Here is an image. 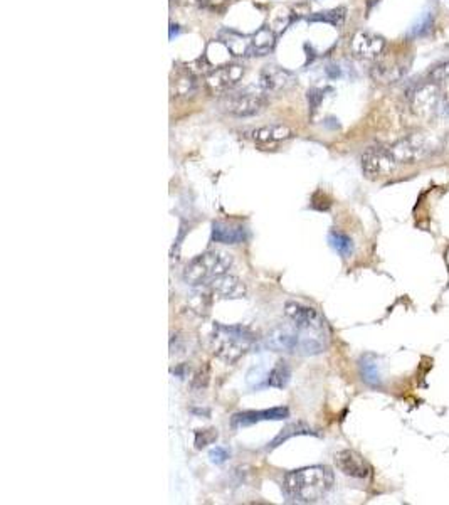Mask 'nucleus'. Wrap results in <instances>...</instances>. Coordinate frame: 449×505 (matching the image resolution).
I'll list each match as a JSON object with an SVG mask.
<instances>
[{"label":"nucleus","mask_w":449,"mask_h":505,"mask_svg":"<svg viewBox=\"0 0 449 505\" xmlns=\"http://www.w3.org/2000/svg\"><path fill=\"white\" fill-rule=\"evenodd\" d=\"M283 492L296 504H317L324 500L333 487V473L328 467L313 465L288 471L283 477Z\"/></svg>","instance_id":"1"},{"label":"nucleus","mask_w":449,"mask_h":505,"mask_svg":"<svg viewBox=\"0 0 449 505\" xmlns=\"http://www.w3.org/2000/svg\"><path fill=\"white\" fill-rule=\"evenodd\" d=\"M232 266V256L229 252L209 250L197 255L185 265L182 278L191 287H209L213 281L228 274Z\"/></svg>","instance_id":"2"},{"label":"nucleus","mask_w":449,"mask_h":505,"mask_svg":"<svg viewBox=\"0 0 449 505\" xmlns=\"http://www.w3.org/2000/svg\"><path fill=\"white\" fill-rule=\"evenodd\" d=\"M214 332H216V339L219 342L216 355L226 364H234L239 361L250 351L251 344L256 340L254 333L247 327L243 325L216 324L214 325Z\"/></svg>","instance_id":"3"},{"label":"nucleus","mask_w":449,"mask_h":505,"mask_svg":"<svg viewBox=\"0 0 449 505\" xmlns=\"http://www.w3.org/2000/svg\"><path fill=\"white\" fill-rule=\"evenodd\" d=\"M441 147L443 145H441V140L436 135L413 133V135L404 137L392 147H389V150L392 152L397 163H415L431 157V155L441 150Z\"/></svg>","instance_id":"4"},{"label":"nucleus","mask_w":449,"mask_h":505,"mask_svg":"<svg viewBox=\"0 0 449 505\" xmlns=\"http://www.w3.org/2000/svg\"><path fill=\"white\" fill-rule=\"evenodd\" d=\"M266 103H268V95H266L261 88H259V90L246 88V90L243 91L226 93L221 105L226 113L232 115V117L246 118L261 113L263 108L266 106Z\"/></svg>","instance_id":"5"},{"label":"nucleus","mask_w":449,"mask_h":505,"mask_svg":"<svg viewBox=\"0 0 449 505\" xmlns=\"http://www.w3.org/2000/svg\"><path fill=\"white\" fill-rule=\"evenodd\" d=\"M284 314L291 320V324L298 329L300 336L324 337L325 322L313 307L303 305L298 302H288L284 305Z\"/></svg>","instance_id":"6"},{"label":"nucleus","mask_w":449,"mask_h":505,"mask_svg":"<svg viewBox=\"0 0 449 505\" xmlns=\"http://www.w3.org/2000/svg\"><path fill=\"white\" fill-rule=\"evenodd\" d=\"M439 86L431 83V81H422V83L414 84L407 91V99L411 103V108L419 117H431L434 111L439 106Z\"/></svg>","instance_id":"7"},{"label":"nucleus","mask_w":449,"mask_h":505,"mask_svg":"<svg viewBox=\"0 0 449 505\" xmlns=\"http://www.w3.org/2000/svg\"><path fill=\"white\" fill-rule=\"evenodd\" d=\"M244 69L243 64L237 62H228V64L216 66L206 78V86L213 95H226L243 80Z\"/></svg>","instance_id":"8"},{"label":"nucleus","mask_w":449,"mask_h":505,"mask_svg":"<svg viewBox=\"0 0 449 505\" xmlns=\"http://www.w3.org/2000/svg\"><path fill=\"white\" fill-rule=\"evenodd\" d=\"M397 161L389 148L372 147L362 155V170L369 179L391 176L396 170Z\"/></svg>","instance_id":"9"},{"label":"nucleus","mask_w":449,"mask_h":505,"mask_svg":"<svg viewBox=\"0 0 449 505\" xmlns=\"http://www.w3.org/2000/svg\"><path fill=\"white\" fill-rule=\"evenodd\" d=\"M409 69L406 59H382L370 69V76L378 84H392L402 80Z\"/></svg>","instance_id":"10"},{"label":"nucleus","mask_w":449,"mask_h":505,"mask_svg":"<svg viewBox=\"0 0 449 505\" xmlns=\"http://www.w3.org/2000/svg\"><path fill=\"white\" fill-rule=\"evenodd\" d=\"M289 416L288 408H271V410H259V411H241V413L232 414L231 428L239 430L246 426L256 425L261 421H281Z\"/></svg>","instance_id":"11"},{"label":"nucleus","mask_w":449,"mask_h":505,"mask_svg":"<svg viewBox=\"0 0 449 505\" xmlns=\"http://www.w3.org/2000/svg\"><path fill=\"white\" fill-rule=\"evenodd\" d=\"M352 53L360 59H377L384 53L385 39L369 31H359L352 39Z\"/></svg>","instance_id":"12"},{"label":"nucleus","mask_w":449,"mask_h":505,"mask_svg":"<svg viewBox=\"0 0 449 505\" xmlns=\"http://www.w3.org/2000/svg\"><path fill=\"white\" fill-rule=\"evenodd\" d=\"M266 345L276 352H296L300 347V332L295 325H278L266 337Z\"/></svg>","instance_id":"13"},{"label":"nucleus","mask_w":449,"mask_h":505,"mask_svg":"<svg viewBox=\"0 0 449 505\" xmlns=\"http://www.w3.org/2000/svg\"><path fill=\"white\" fill-rule=\"evenodd\" d=\"M295 81V76L283 68L278 66H268L261 71V80H259V88L266 95H276V93L287 91Z\"/></svg>","instance_id":"14"},{"label":"nucleus","mask_w":449,"mask_h":505,"mask_svg":"<svg viewBox=\"0 0 449 505\" xmlns=\"http://www.w3.org/2000/svg\"><path fill=\"white\" fill-rule=\"evenodd\" d=\"M210 293L214 296H219V298H224V300H239L244 298L247 293L246 285L241 278L234 277V274H222L221 278H217L216 281L209 285Z\"/></svg>","instance_id":"15"},{"label":"nucleus","mask_w":449,"mask_h":505,"mask_svg":"<svg viewBox=\"0 0 449 505\" xmlns=\"http://www.w3.org/2000/svg\"><path fill=\"white\" fill-rule=\"evenodd\" d=\"M335 463L341 473L352 478H367L369 477V465L365 460L354 450H341L335 455Z\"/></svg>","instance_id":"16"},{"label":"nucleus","mask_w":449,"mask_h":505,"mask_svg":"<svg viewBox=\"0 0 449 505\" xmlns=\"http://www.w3.org/2000/svg\"><path fill=\"white\" fill-rule=\"evenodd\" d=\"M214 243L222 244H239L246 241L247 229L239 222H228V221H214L213 233H210Z\"/></svg>","instance_id":"17"},{"label":"nucleus","mask_w":449,"mask_h":505,"mask_svg":"<svg viewBox=\"0 0 449 505\" xmlns=\"http://www.w3.org/2000/svg\"><path fill=\"white\" fill-rule=\"evenodd\" d=\"M247 139L254 140L256 143H278L293 137V130L284 125H266L251 128L244 132Z\"/></svg>","instance_id":"18"},{"label":"nucleus","mask_w":449,"mask_h":505,"mask_svg":"<svg viewBox=\"0 0 449 505\" xmlns=\"http://www.w3.org/2000/svg\"><path fill=\"white\" fill-rule=\"evenodd\" d=\"M170 91L175 98H191L197 93V78L189 68H179L172 76Z\"/></svg>","instance_id":"19"},{"label":"nucleus","mask_w":449,"mask_h":505,"mask_svg":"<svg viewBox=\"0 0 449 505\" xmlns=\"http://www.w3.org/2000/svg\"><path fill=\"white\" fill-rule=\"evenodd\" d=\"M221 43L232 56H251V37L239 34L236 31H222Z\"/></svg>","instance_id":"20"},{"label":"nucleus","mask_w":449,"mask_h":505,"mask_svg":"<svg viewBox=\"0 0 449 505\" xmlns=\"http://www.w3.org/2000/svg\"><path fill=\"white\" fill-rule=\"evenodd\" d=\"M276 44V34L268 25H263L254 36L251 37V56H266L273 51Z\"/></svg>","instance_id":"21"},{"label":"nucleus","mask_w":449,"mask_h":505,"mask_svg":"<svg viewBox=\"0 0 449 505\" xmlns=\"http://www.w3.org/2000/svg\"><path fill=\"white\" fill-rule=\"evenodd\" d=\"M289 379H291V369H289L288 362L280 359L276 361L266 377V386L274 389H284L288 386Z\"/></svg>","instance_id":"22"},{"label":"nucleus","mask_w":449,"mask_h":505,"mask_svg":"<svg viewBox=\"0 0 449 505\" xmlns=\"http://www.w3.org/2000/svg\"><path fill=\"white\" fill-rule=\"evenodd\" d=\"M302 434H313V436H317V433H315L310 426L305 425V423L302 421L291 423V425L284 426V428L276 434V438L268 445V450H274V448H278L280 445H283L284 441H288L289 438L302 436Z\"/></svg>","instance_id":"23"},{"label":"nucleus","mask_w":449,"mask_h":505,"mask_svg":"<svg viewBox=\"0 0 449 505\" xmlns=\"http://www.w3.org/2000/svg\"><path fill=\"white\" fill-rule=\"evenodd\" d=\"M434 21H436V19H434V14L429 12V10L428 12L421 14L417 21L411 25L407 37H409V39H421V37L429 36L434 29Z\"/></svg>","instance_id":"24"},{"label":"nucleus","mask_w":449,"mask_h":505,"mask_svg":"<svg viewBox=\"0 0 449 505\" xmlns=\"http://www.w3.org/2000/svg\"><path fill=\"white\" fill-rule=\"evenodd\" d=\"M308 19L311 22H326V24H332L333 27H341L345 24V19H347V9L345 7H337V9L313 14V16H310Z\"/></svg>","instance_id":"25"},{"label":"nucleus","mask_w":449,"mask_h":505,"mask_svg":"<svg viewBox=\"0 0 449 505\" xmlns=\"http://www.w3.org/2000/svg\"><path fill=\"white\" fill-rule=\"evenodd\" d=\"M328 243L340 256L348 258L354 252V241L350 239L347 235L340 231H330L328 233Z\"/></svg>","instance_id":"26"},{"label":"nucleus","mask_w":449,"mask_h":505,"mask_svg":"<svg viewBox=\"0 0 449 505\" xmlns=\"http://www.w3.org/2000/svg\"><path fill=\"white\" fill-rule=\"evenodd\" d=\"M360 374L362 379L370 386H380V373H378V366L376 361L370 357H363L360 361Z\"/></svg>","instance_id":"27"},{"label":"nucleus","mask_w":449,"mask_h":505,"mask_svg":"<svg viewBox=\"0 0 449 505\" xmlns=\"http://www.w3.org/2000/svg\"><path fill=\"white\" fill-rule=\"evenodd\" d=\"M426 80L431 81V83L434 84H437V86H439V84L448 83L449 81V61L439 62V64L433 66V68L429 69Z\"/></svg>","instance_id":"28"},{"label":"nucleus","mask_w":449,"mask_h":505,"mask_svg":"<svg viewBox=\"0 0 449 505\" xmlns=\"http://www.w3.org/2000/svg\"><path fill=\"white\" fill-rule=\"evenodd\" d=\"M210 290L209 292H195L191 298V305L194 308V312H197L200 315L209 314L210 308Z\"/></svg>","instance_id":"29"},{"label":"nucleus","mask_w":449,"mask_h":505,"mask_svg":"<svg viewBox=\"0 0 449 505\" xmlns=\"http://www.w3.org/2000/svg\"><path fill=\"white\" fill-rule=\"evenodd\" d=\"M217 440V430H199L195 433V448H206Z\"/></svg>","instance_id":"30"},{"label":"nucleus","mask_w":449,"mask_h":505,"mask_svg":"<svg viewBox=\"0 0 449 505\" xmlns=\"http://www.w3.org/2000/svg\"><path fill=\"white\" fill-rule=\"evenodd\" d=\"M324 96H325L324 90H318V88H311V90H308L306 99H308V106H310L311 113H315V111L320 108L321 102H324Z\"/></svg>","instance_id":"31"},{"label":"nucleus","mask_w":449,"mask_h":505,"mask_svg":"<svg viewBox=\"0 0 449 505\" xmlns=\"http://www.w3.org/2000/svg\"><path fill=\"white\" fill-rule=\"evenodd\" d=\"M229 456H231V451L224 447H216L209 451V460L214 465H222V463L228 462Z\"/></svg>","instance_id":"32"},{"label":"nucleus","mask_w":449,"mask_h":505,"mask_svg":"<svg viewBox=\"0 0 449 505\" xmlns=\"http://www.w3.org/2000/svg\"><path fill=\"white\" fill-rule=\"evenodd\" d=\"M263 377H268V374H265V369H263L261 366L252 367L250 373H247V384H250L251 388H261Z\"/></svg>","instance_id":"33"},{"label":"nucleus","mask_w":449,"mask_h":505,"mask_svg":"<svg viewBox=\"0 0 449 505\" xmlns=\"http://www.w3.org/2000/svg\"><path fill=\"white\" fill-rule=\"evenodd\" d=\"M199 7L206 10H213V12H221L226 5H228L229 0H194Z\"/></svg>","instance_id":"34"},{"label":"nucleus","mask_w":449,"mask_h":505,"mask_svg":"<svg viewBox=\"0 0 449 505\" xmlns=\"http://www.w3.org/2000/svg\"><path fill=\"white\" fill-rule=\"evenodd\" d=\"M326 74H328V78H332V80H337V78H339L341 73H340L339 66L332 64V66H328V68H326Z\"/></svg>","instance_id":"35"},{"label":"nucleus","mask_w":449,"mask_h":505,"mask_svg":"<svg viewBox=\"0 0 449 505\" xmlns=\"http://www.w3.org/2000/svg\"><path fill=\"white\" fill-rule=\"evenodd\" d=\"M378 2H380V0H367V12H370Z\"/></svg>","instance_id":"36"},{"label":"nucleus","mask_w":449,"mask_h":505,"mask_svg":"<svg viewBox=\"0 0 449 505\" xmlns=\"http://www.w3.org/2000/svg\"><path fill=\"white\" fill-rule=\"evenodd\" d=\"M177 32H179V25L170 24V39H173V34H177Z\"/></svg>","instance_id":"37"},{"label":"nucleus","mask_w":449,"mask_h":505,"mask_svg":"<svg viewBox=\"0 0 449 505\" xmlns=\"http://www.w3.org/2000/svg\"><path fill=\"white\" fill-rule=\"evenodd\" d=\"M444 106H446V111H449V95L444 98Z\"/></svg>","instance_id":"38"},{"label":"nucleus","mask_w":449,"mask_h":505,"mask_svg":"<svg viewBox=\"0 0 449 505\" xmlns=\"http://www.w3.org/2000/svg\"><path fill=\"white\" fill-rule=\"evenodd\" d=\"M173 2H180V0H173Z\"/></svg>","instance_id":"39"}]
</instances>
